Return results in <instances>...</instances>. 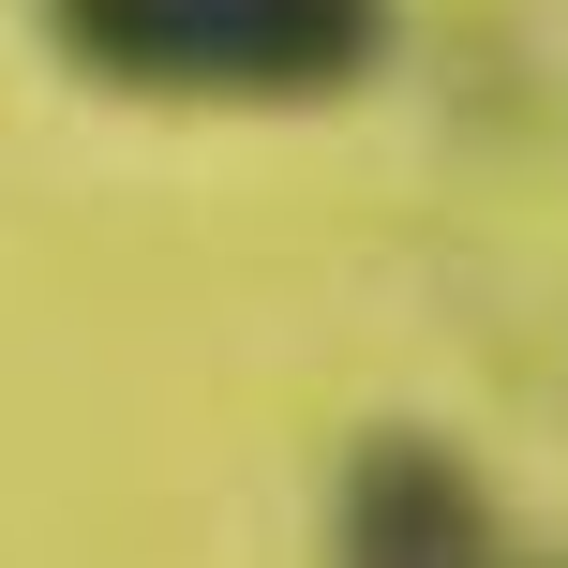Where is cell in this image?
I'll return each mask as SVG.
<instances>
[{
    "instance_id": "cell-1",
    "label": "cell",
    "mask_w": 568,
    "mask_h": 568,
    "mask_svg": "<svg viewBox=\"0 0 568 568\" xmlns=\"http://www.w3.org/2000/svg\"><path fill=\"white\" fill-rule=\"evenodd\" d=\"M60 60L165 105H314L359 90L389 45V0H45Z\"/></svg>"
},
{
    "instance_id": "cell-2",
    "label": "cell",
    "mask_w": 568,
    "mask_h": 568,
    "mask_svg": "<svg viewBox=\"0 0 568 568\" xmlns=\"http://www.w3.org/2000/svg\"><path fill=\"white\" fill-rule=\"evenodd\" d=\"M329 568H494V509L434 434H359L329 494Z\"/></svg>"
}]
</instances>
